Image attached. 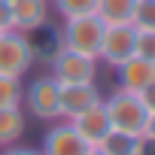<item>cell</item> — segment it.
<instances>
[{
    "label": "cell",
    "instance_id": "6da1fadb",
    "mask_svg": "<svg viewBox=\"0 0 155 155\" xmlns=\"http://www.w3.org/2000/svg\"><path fill=\"white\" fill-rule=\"evenodd\" d=\"M104 110H107V119H110L116 134H128V137H140L143 140L149 110H146V104L140 101L137 91L116 88L110 97H104Z\"/></svg>",
    "mask_w": 155,
    "mask_h": 155
},
{
    "label": "cell",
    "instance_id": "7a4b0ae2",
    "mask_svg": "<svg viewBox=\"0 0 155 155\" xmlns=\"http://www.w3.org/2000/svg\"><path fill=\"white\" fill-rule=\"evenodd\" d=\"M21 104L28 107V113L40 122H58L61 119V82L52 73H43L25 88Z\"/></svg>",
    "mask_w": 155,
    "mask_h": 155
},
{
    "label": "cell",
    "instance_id": "3957f363",
    "mask_svg": "<svg viewBox=\"0 0 155 155\" xmlns=\"http://www.w3.org/2000/svg\"><path fill=\"white\" fill-rule=\"evenodd\" d=\"M104 21L91 12V15H76V18H64V28H61V46L79 52V55H88V58H97L101 52V40H104Z\"/></svg>",
    "mask_w": 155,
    "mask_h": 155
},
{
    "label": "cell",
    "instance_id": "277c9868",
    "mask_svg": "<svg viewBox=\"0 0 155 155\" xmlns=\"http://www.w3.org/2000/svg\"><path fill=\"white\" fill-rule=\"evenodd\" d=\"M37 52H34V40L21 31H3L0 34V76H21L34 67Z\"/></svg>",
    "mask_w": 155,
    "mask_h": 155
},
{
    "label": "cell",
    "instance_id": "5b68a950",
    "mask_svg": "<svg viewBox=\"0 0 155 155\" xmlns=\"http://www.w3.org/2000/svg\"><path fill=\"white\" fill-rule=\"evenodd\" d=\"M49 73L61 85H73V82H94V73H97V58L79 55L67 46H58L52 61H49Z\"/></svg>",
    "mask_w": 155,
    "mask_h": 155
},
{
    "label": "cell",
    "instance_id": "8992f818",
    "mask_svg": "<svg viewBox=\"0 0 155 155\" xmlns=\"http://www.w3.org/2000/svg\"><path fill=\"white\" fill-rule=\"evenodd\" d=\"M134 43H137V28L134 25H107L97 61H104V64H110L116 70L119 64H125L134 55Z\"/></svg>",
    "mask_w": 155,
    "mask_h": 155
},
{
    "label": "cell",
    "instance_id": "52a82bcc",
    "mask_svg": "<svg viewBox=\"0 0 155 155\" xmlns=\"http://www.w3.org/2000/svg\"><path fill=\"white\" fill-rule=\"evenodd\" d=\"M91 146L76 134V128L70 122H58L52 125L46 134H43V146L40 152L43 155H85Z\"/></svg>",
    "mask_w": 155,
    "mask_h": 155
},
{
    "label": "cell",
    "instance_id": "ba28073f",
    "mask_svg": "<svg viewBox=\"0 0 155 155\" xmlns=\"http://www.w3.org/2000/svg\"><path fill=\"white\" fill-rule=\"evenodd\" d=\"M70 125L76 128V134H79L88 146H101V143L113 134V125H110V119H107L104 101H101V104H94V107H88V110H85V113H79V116H73V119H70Z\"/></svg>",
    "mask_w": 155,
    "mask_h": 155
},
{
    "label": "cell",
    "instance_id": "9c48e42d",
    "mask_svg": "<svg viewBox=\"0 0 155 155\" xmlns=\"http://www.w3.org/2000/svg\"><path fill=\"white\" fill-rule=\"evenodd\" d=\"M104 94L97 91L94 82H73V85H61V119H73V116H79L85 113L88 107L101 104Z\"/></svg>",
    "mask_w": 155,
    "mask_h": 155
},
{
    "label": "cell",
    "instance_id": "30bf717a",
    "mask_svg": "<svg viewBox=\"0 0 155 155\" xmlns=\"http://www.w3.org/2000/svg\"><path fill=\"white\" fill-rule=\"evenodd\" d=\"M116 88H125V91H143L146 85H152L155 82V64L152 61H146V58H137V55H131L125 64H119L116 67Z\"/></svg>",
    "mask_w": 155,
    "mask_h": 155
},
{
    "label": "cell",
    "instance_id": "8fae6325",
    "mask_svg": "<svg viewBox=\"0 0 155 155\" xmlns=\"http://www.w3.org/2000/svg\"><path fill=\"white\" fill-rule=\"evenodd\" d=\"M9 6H12V25H15V31H21V34L43 31L46 21H49L46 0H12Z\"/></svg>",
    "mask_w": 155,
    "mask_h": 155
},
{
    "label": "cell",
    "instance_id": "7c38bea8",
    "mask_svg": "<svg viewBox=\"0 0 155 155\" xmlns=\"http://www.w3.org/2000/svg\"><path fill=\"white\" fill-rule=\"evenodd\" d=\"M28 128V119L21 113V107H6V110H0V146H15L21 140Z\"/></svg>",
    "mask_w": 155,
    "mask_h": 155
},
{
    "label": "cell",
    "instance_id": "4fadbf2b",
    "mask_svg": "<svg viewBox=\"0 0 155 155\" xmlns=\"http://www.w3.org/2000/svg\"><path fill=\"white\" fill-rule=\"evenodd\" d=\"M134 3L137 0H97L94 3V15L104 25H131Z\"/></svg>",
    "mask_w": 155,
    "mask_h": 155
},
{
    "label": "cell",
    "instance_id": "5bb4252c",
    "mask_svg": "<svg viewBox=\"0 0 155 155\" xmlns=\"http://www.w3.org/2000/svg\"><path fill=\"white\" fill-rule=\"evenodd\" d=\"M97 149H104L107 155H143V149H146V140H140V137H128V134H110Z\"/></svg>",
    "mask_w": 155,
    "mask_h": 155
},
{
    "label": "cell",
    "instance_id": "9a60e30c",
    "mask_svg": "<svg viewBox=\"0 0 155 155\" xmlns=\"http://www.w3.org/2000/svg\"><path fill=\"white\" fill-rule=\"evenodd\" d=\"M21 79H15V76H0V110L6 107H21Z\"/></svg>",
    "mask_w": 155,
    "mask_h": 155
},
{
    "label": "cell",
    "instance_id": "2e32d148",
    "mask_svg": "<svg viewBox=\"0 0 155 155\" xmlns=\"http://www.w3.org/2000/svg\"><path fill=\"white\" fill-rule=\"evenodd\" d=\"M131 25L137 31H155V0H137L131 12Z\"/></svg>",
    "mask_w": 155,
    "mask_h": 155
},
{
    "label": "cell",
    "instance_id": "e0dca14e",
    "mask_svg": "<svg viewBox=\"0 0 155 155\" xmlns=\"http://www.w3.org/2000/svg\"><path fill=\"white\" fill-rule=\"evenodd\" d=\"M61 18H76V15H91L97 0H52Z\"/></svg>",
    "mask_w": 155,
    "mask_h": 155
},
{
    "label": "cell",
    "instance_id": "ac0fdd59",
    "mask_svg": "<svg viewBox=\"0 0 155 155\" xmlns=\"http://www.w3.org/2000/svg\"><path fill=\"white\" fill-rule=\"evenodd\" d=\"M134 55H137V58H146V61L155 64V31H137Z\"/></svg>",
    "mask_w": 155,
    "mask_h": 155
},
{
    "label": "cell",
    "instance_id": "d6986e66",
    "mask_svg": "<svg viewBox=\"0 0 155 155\" xmlns=\"http://www.w3.org/2000/svg\"><path fill=\"white\" fill-rule=\"evenodd\" d=\"M3 31H15V25H12V6L6 0H0V34Z\"/></svg>",
    "mask_w": 155,
    "mask_h": 155
},
{
    "label": "cell",
    "instance_id": "ffe728a7",
    "mask_svg": "<svg viewBox=\"0 0 155 155\" xmlns=\"http://www.w3.org/2000/svg\"><path fill=\"white\" fill-rule=\"evenodd\" d=\"M143 140L155 149V110L149 113V119H146V131H143Z\"/></svg>",
    "mask_w": 155,
    "mask_h": 155
},
{
    "label": "cell",
    "instance_id": "44dd1931",
    "mask_svg": "<svg viewBox=\"0 0 155 155\" xmlns=\"http://www.w3.org/2000/svg\"><path fill=\"white\" fill-rule=\"evenodd\" d=\"M140 101L146 104V110H149V113L155 110V82H152V85H146V88L140 91Z\"/></svg>",
    "mask_w": 155,
    "mask_h": 155
},
{
    "label": "cell",
    "instance_id": "7402d4cb",
    "mask_svg": "<svg viewBox=\"0 0 155 155\" xmlns=\"http://www.w3.org/2000/svg\"><path fill=\"white\" fill-rule=\"evenodd\" d=\"M3 155H43V152L34 149V146H6Z\"/></svg>",
    "mask_w": 155,
    "mask_h": 155
},
{
    "label": "cell",
    "instance_id": "603a6c76",
    "mask_svg": "<svg viewBox=\"0 0 155 155\" xmlns=\"http://www.w3.org/2000/svg\"><path fill=\"white\" fill-rule=\"evenodd\" d=\"M85 155H107V152H104V149H97V146H91V149H88Z\"/></svg>",
    "mask_w": 155,
    "mask_h": 155
},
{
    "label": "cell",
    "instance_id": "cb8c5ba5",
    "mask_svg": "<svg viewBox=\"0 0 155 155\" xmlns=\"http://www.w3.org/2000/svg\"><path fill=\"white\" fill-rule=\"evenodd\" d=\"M6 3H12V0H6Z\"/></svg>",
    "mask_w": 155,
    "mask_h": 155
}]
</instances>
